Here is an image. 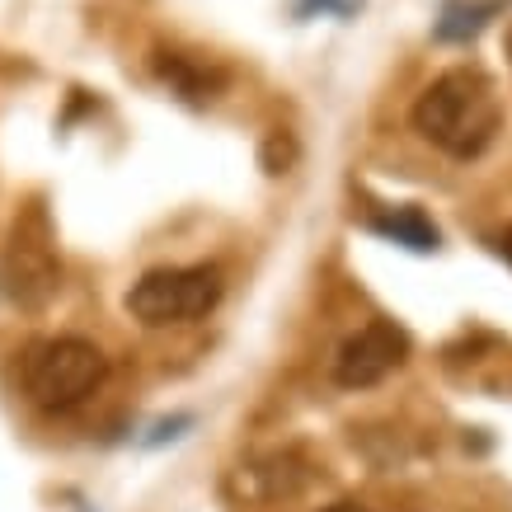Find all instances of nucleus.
<instances>
[{
	"mask_svg": "<svg viewBox=\"0 0 512 512\" xmlns=\"http://www.w3.org/2000/svg\"><path fill=\"white\" fill-rule=\"evenodd\" d=\"M508 57H512V33H508Z\"/></svg>",
	"mask_w": 512,
	"mask_h": 512,
	"instance_id": "obj_11",
	"label": "nucleus"
},
{
	"mask_svg": "<svg viewBox=\"0 0 512 512\" xmlns=\"http://www.w3.org/2000/svg\"><path fill=\"white\" fill-rule=\"evenodd\" d=\"M404 357H409V334L395 320H372L353 339H343L339 357H334V381L348 390L381 386L390 372L404 367Z\"/></svg>",
	"mask_w": 512,
	"mask_h": 512,
	"instance_id": "obj_5",
	"label": "nucleus"
},
{
	"mask_svg": "<svg viewBox=\"0 0 512 512\" xmlns=\"http://www.w3.org/2000/svg\"><path fill=\"white\" fill-rule=\"evenodd\" d=\"M376 235H386V240H395V245H409V249H437L442 245V235H437V226L428 217H423L419 207H395V212H386V217L372 221Z\"/></svg>",
	"mask_w": 512,
	"mask_h": 512,
	"instance_id": "obj_6",
	"label": "nucleus"
},
{
	"mask_svg": "<svg viewBox=\"0 0 512 512\" xmlns=\"http://www.w3.org/2000/svg\"><path fill=\"white\" fill-rule=\"evenodd\" d=\"M503 10V0H484V5H461V0H451L447 10H442V24H437V38H447V43H461V38H475V33L489 24V19Z\"/></svg>",
	"mask_w": 512,
	"mask_h": 512,
	"instance_id": "obj_7",
	"label": "nucleus"
},
{
	"mask_svg": "<svg viewBox=\"0 0 512 512\" xmlns=\"http://www.w3.org/2000/svg\"><path fill=\"white\" fill-rule=\"evenodd\" d=\"M414 127L423 141L451 160H475L489 151V141L503 127V99L489 71L480 66H451L419 94L414 104Z\"/></svg>",
	"mask_w": 512,
	"mask_h": 512,
	"instance_id": "obj_1",
	"label": "nucleus"
},
{
	"mask_svg": "<svg viewBox=\"0 0 512 512\" xmlns=\"http://www.w3.org/2000/svg\"><path fill=\"white\" fill-rule=\"evenodd\" d=\"M320 512H372V508H362V503H329V508Z\"/></svg>",
	"mask_w": 512,
	"mask_h": 512,
	"instance_id": "obj_9",
	"label": "nucleus"
},
{
	"mask_svg": "<svg viewBox=\"0 0 512 512\" xmlns=\"http://www.w3.org/2000/svg\"><path fill=\"white\" fill-rule=\"evenodd\" d=\"M226 278L217 264H179V268H151L146 278L132 282L127 292V315L146 329L188 325L217 311Z\"/></svg>",
	"mask_w": 512,
	"mask_h": 512,
	"instance_id": "obj_3",
	"label": "nucleus"
},
{
	"mask_svg": "<svg viewBox=\"0 0 512 512\" xmlns=\"http://www.w3.org/2000/svg\"><path fill=\"white\" fill-rule=\"evenodd\" d=\"M160 76L170 80L174 90H184L188 99H212V85H221V76H207V71H198V66H188L184 57H170V62H160Z\"/></svg>",
	"mask_w": 512,
	"mask_h": 512,
	"instance_id": "obj_8",
	"label": "nucleus"
},
{
	"mask_svg": "<svg viewBox=\"0 0 512 512\" xmlns=\"http://www.w3.org/2000/svg\"><path fill=\"white\" fill-rule=\"evenodd\" d=\"M498 254H503V259H508V264H512V226H508V231H503V240H498Z\"/></svg>",
	"mask_w": 512,
	"mask_h": 512,
	"instance_id": "obj_10",
	"label": "nucleus"
},
{
	"mask_svg": "<svg viewBox=\"0 0 512 512\" xmlns=\"http://www.w3.org/2000/svg\"><path fill=\"white\" fill-rule=\"evenodd\" d=\"M104 376H109L104 348L90 339H76V334L33 343L19 362V386L43 414H66V409L85 404L104 386Z\"/></svg>",
	"mask_w": 512,
	"mask_h": 512,
	"instance_id": "obj_2",
	"label": "nucleus"
},
{
	"mask_svg": "<svg viewBox=\"0 0 512 512\" xmlns=\"http://www.w3.org/2000/svg\"><path fill=\"white\" fill-rule=\"evenodd\" d=\"M5 292L15 296L24 311H43L62 287V259H57V235L47 221L43 202H29L10 226V245H5V268H0Z\"/></svg>",
	"mask_w": 512,
	"mask_h": 512,
	"instance_id": "obj_4",
	"label": "nucleus"
}]
</instances>
